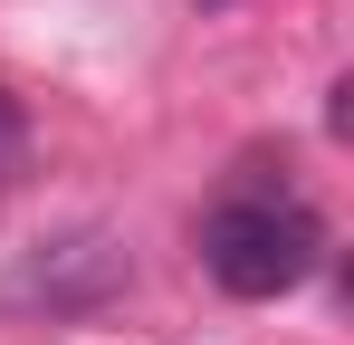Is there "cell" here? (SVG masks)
I'll return each instance as SVG.
<instances>
[{"instance_id": "6da1fadb", "label": "cell", "mask_w": 354, "mask_h": 345, "mask_svg": "<svg viewBox=\"0 0 354 345\" xmlns=\"http://www.w3.org/2000/svg\"><path fill=\"white\" fill-rule=\"evenodd\" d=\"M326 259V221L297 202V192H230V202H211L201 211V269L221 297L239 307H259V297H288L306 288V269Z\"/></svg>"}, {"instance_id": "7a4b0ae2", "label": "cell", "mask_w": 354, "mask_h": 345, "mask_svg": "<svg viewBox=\"0 0 354 345\" xmlns=\"http://www.w3.org/2000/svg\"><path fill=\"white\" fill-rule=\"evenodd\" d=\"M124 288H134V259H124V240H115L106 221H77V230H58V240H39V249H19V269L0 278V317L77 326V317L115 307Z\"/></svg>"}, {"instance_id": "3957f363", "label": "cell", "mask_w": 354, "mask_h": 345, "mask_svg": "<svg viewBox=\"0 0 354 345\" xmlns=\"http://www.w3.org/2000/svg\"><path fill=\"white\" fill-rule=\"evenodd\" d=\"M19 163H29V106H19V96L0 87V192L19 182Z\"/></svg>"}]
</instances>
